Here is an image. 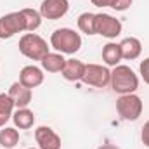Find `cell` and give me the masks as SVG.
Masks as SVG:
<instances>
[{
	"label": "cell",
	"mask_w": 149,
	"mask_h": 149,
	"mask_svg": "<svg viewBox=\"0 0 149 149\" xmlns=\"http://www.w3.org/2000/svg\"><path fill=\"white\" fill-rule=\"evenodd\" d=\"M111 88L113 92L125 95V94H135V90L139 88V76L130 66L125 64H118L114 66L111 71Z\"/></svg>",
	"instance_id": "6da1fadb"
},
{
	"label": "cell",
	"mask_w": 149,
	"mask_h": 149,
	"mask_svg": "<svg viewBox=\"0 0 149 149\" xmlns=\"http://www.w3.org/2000/svg\"><path fill=\"white\" fill-rule=\"evenodd\" d=\"M50 47L61 54H76L81 49V37L71 28H57L50 35Z\"/></svg>",
	"instance_id": "7a4b0ae2"
},
{
	"label": "cell",
	"mask_w": 149,
	"mask_h": 149,
	"mask_svg": "<svg viewBox=\"0 0 149 149\" xmlns=\"http://www.w3.org/2000/svg\"><path fill=\"white\" fill-rule=\"evenodd\" d=\"M19 52L31 61H42L50 52V45L37 33H24L19 38Z\"/></svg>",
	"instance_id": "3957f363"
},
{
	"label": "cell",
	"mask_w": 149,
	"mask_h": 149,
	"mask_svg": "<svg viewBox=\"0 0 149 149\" xmlns=\"http://www.w3.org/2000/svg\"><path fill=\"white\" fill-rule=\"evenodd\" d=\"M116 111L125 121H137L144 111V102L137 94H125L116 99Z\"/></svg>",
	"instance_id": "277c9868"
},
{
	"label": "cell",
	"mask_w": 149,
	"mask_h": 149,
	"mask_svg": "<svg viewBox=\"0 0 149 149\" xmlns=\"http://www.w3.org/2000/svg\"><path fill=\"white\" fill-rule=\"evenodd\" d=\"M21 31L28 33V26H26V19H24L23 10L9 12V14H3L0 17V40L12 38L16 33H21Z\"/></svg>",
	"instance_id": "5b68a950"
},
{
	"label": "cell",
	"mask_w": 149,
	"mask_h": 149,
	"mask_svg": "<svg viewBox=\"0 0 149 149\" xmlns=\"http://www.w3.org/2000/svg\"><path fill=\"white\" fill-rule=\"evenodd\" d=\"M81 81L90 87L104 88L111 83V70L102 64H87Z\"/></svg>",
	"instance_id": "8992f818"
},
{
	"label": "cell",
	"mask_w": 149,
	"mask_h": 149,
	"mask_svg": "<svg viewBox=\"0 0 149 149\" xmlns=\"http://www.w3.org/2000/svg\"><path fill=\"white\" fill-rule=\"evenodd\" d=\"M121 30H123V24L114 16L106 14V12L95 14V35H101L106 38H116L121 35Z\"/></svg>",
	"instance_id": "52a82bcc"
},
{
	"label": "cell",
	"mask_w": 149,
	"mask_h": 149,
	"mask_svg": "<svg viewBox=\"0 0 149 149\" xmlns=\"http://www.w3.org/2000/svg\"><path fill=\"white\" fill-rule=\"evenodd\" d=\"M70 10V2L68 0H43L40 5V14L43 19H50V21H57L61 17H64Z\"/></svg>",
	"instance_id": "ba28073f"
},
{
	"label": "cell",
	"mask_w": 149,
	"mask_h": 149,
	"mask_svg": "<svg viewBox=\"0 0 149 149\" xmlns=\"http://www.w3.org/2000/svg\"><path fill=\"white\" fill-rule=\"evenodd\" d=\"M35 141L40 149H61V137L50 127H38L35 130Z\"/></svg>",
	"instance_id": "9c48e42d"
},
{
	"label": "cell",
	"mask_w": 149,
	"mask_h": 149,
	"mask_svg": "<svg viewBox=\"0 0 149 149\" xmlns=\"http://www.w3.org/2000/svg\"><path fill=\"white\" fill-rule=\"evenodd\" d=\"M43 70L38 68L35 64H30V66H24L21 71H19V83L24 85L26 88H37L43 83Z\"/></svg>",
	"instance_id": "30bf717a"
},
{
	"label": "cell",
	"mask_w": 149,
	"mask_h": 149,
	"mask_svg": "<svg viewBox=\"0 0 149 149\" xmlns=\"http://www.w3.org/2000/svg\"><path fill=\"white\" fill-rule=\"evenodd\" d=\"M10 99L14 101L16 108H28L30 102H31V88H26L24 85H21L19 81H14L10 87H9V92Z\"/></svg>",
	"instance_id": "8fae6325"
},
{
	"label": "cell",
	"mask_w": 149,
	"mask_h": 149,
	"mask_svg": "<svg viewBox=\"0 0 149 149\" xmlns=\"http://www.w3.org/2000/svg\"><path fill=\"white\" fill-rule=\"evenodd\" d=\"M120 49H121V56L127 61H135L141 54H142V43L141 40L135 37H127L120 42Z\"/></svg>",
	"instance_id": "7c38bea8"
},
{
	"label": "cell",
	"mask_w": 149,
	"mask_h": 149,
	"mask_svg": "<svg viewBox=\"0 0 149 149\" xmlns=\"http://www.w3.org/2000/svg\"><path fill=\"white\" fill-rule=\"evenodd\" d=\"M85 63H81L80 59H66V64L63 68V78L68 80V81H80L83 78V73H85Z\"/></svg>",
	"instance_id": "4fadbf2b"
},
{
	"label": "cell",
	"mask_w": 149,
	"mask_h": 149,
	"mask_svg": "<svg viewBox=\"0 0 149 149\" xmlns=\"http://www.w3.org/2000/svg\"><path fill=\"white\" fill-rule=\"evenodd\" d=\"M40 64H42V70L47 73H61L66 64V59L63 57L61 52H49L40 61Z\"/></svg>",
	"instance_id": "5bb4252c"
},
{
	"label": "cell",
	"mask_w": 149,
	"mask_h": 149,
	"mask_svg": "<svg viewBox=\"0 0 149 149\" xmlns=\"http://www.w3.org/2000/svg\"><path fill=\"white\" fill-rule=\"evenodd\" d=\"M12 121L14 127L19 130H28L35 125V113L28 108H17V111L12 114Z\"/></svg>",
	"instance_id": "9a60e30c"
},
{
	"label": "cell",
	"mask_w": 149,
	"mask_h": 149,
	"mask_svg": "<svg viewBox=\"0 0 149 149\" xmlns=\"http://www.w3.org/2000/svg\"><path fill=\"white\" fill-rule=\"evenodd\" d=\"M123 59L121 56V49H120V43L116 42H108L104 47H102V61L108 64V66H118L120 61Z\"/></svg>",
	"instance_id": "2e32d148"
},
{
	"label": "cell",
	"mask_w": 149,
	"mask_h": 149,
	"mask_svg": "<svg viewBox=\"0 0 149 149\" xmlns=\"http://www.w3.org/2000/svg\"><path fill=\"white\" fill-rule=\"evenodd\" d=\"M17 144H19V130L16 127H2L0 146L3 149H14Z\"/></svg>",
	"instance_id": "e0dca14e"
},
{
	"label": "cell",
	"mask_w": 149,
	"mask_h": 149,
	"mask_svg": "<svg viewBox=\"0 0 149 149\" xmlns=\"http://www.w3.org/2000/svg\"><path fill=\"white\" fill-rule=\"evenodd\" d=\"M14 101L10 99L9 94H0V128L5 127V123L9 120H12V114H14Z\"/></svg>",
	"instance_id": "ac0fdd59"
},
{
	"label": "cell",
	"mask_w": 149,
	"mask_h": 149,
	"mask_svg": "<svg viewBox=\"0 0 149 149\" xmlns=\"http://www.w3.org/2000/svg\"><path fill=\"white\" fill-rule=\"evenodd\" d=\"M78 30L85 35H95V14L94 12H81L76 19Z\"/></svg>",
	"instance_id": "d6986e66"
},
{
	"label": "cell",
	"mask_w": 149,
	"mask_h": 149,
	"mask_svg": "<svg viewBox=\"0 0 149 149\" xmlns=\"http://www.w3.org/2000/svg\"><path fill=\"white\" fill-rule=\"evenodd\" d=\"M23 14H24V19H26V26H28V33H35L40 24H42V14L35 10V9H21Z\"/></svg>",
	"instance_id": "ffe728a7"
},
{
	"label": "cell",
	"mask_w": 149,
	"mask_h": 149,
	"mask_svg": "<svg viewBox=\"0 0 149 149\" xmlns=\"http://www.w3.org/2000/svg\"><path fill=\"white\" fill-rule=\"evenodd\" d=\"M139 73H141V76H142L144 83H148L149 85V57H146V59L141 63V66H139Z\"/></svg>",
	"instance_id": "44dd1931"
},
{
	"label": "cell",
	"mask_w": 149,
	"mask_h": 149,
	"mask_svg": "<svg viewBox=\"0 0 149 149\" xmlns=\"http://www.w3.org/2000/svg\"><path fill=\"white\" fill-rule=\"evenodd\" d=\"M132 2L134 0H116L114 2V10H118V12H123V10H127V9H130V5H132Z\"/></svg>",
	"instance_id": "7402d4cb"
},
{
	"label": "cell",
	"mask_w": 149,
	"mask_h": 149,
	"mask_svg": "<svg viewBox=\"0 0 149 149\" xmlns=\"http://www.w3.org/2000/svg\"><path fill=\"white\" fill-rule=\"evenodd\" d=\"M141 141H142V144L149 148V121L144 123V127H142V130H141Z\"/></svg>",
	"instance_id": "603a6c76"
},
{
	"label": "cell",
	"mask_w": 149,
	"mask_h": 149,
	"mask_svg": "<svg viewBox=\"0 0 149 149\" xmlns=\"http://www.w3.org/2000/svg\"><path fill=\"white\" fill-rule=\"evenodd\" d=\"M92 2V5H95V7H114V2L116 0H90Z\"/></svg>",
	"instance_id": "cb8c5ba5"
},
{
	"label": "cell",
	"mask_w": 149,
	"mask_h": 149,
	"mask_svg": "<svg viewBox=\"0 0 149 149\" xmlns=\"http://www.w3.org/2000/svg\"><path fill=\"white\" fill-rule=\"evenodd\" d=\"M97 149H120V148L114 146V144H102V146H99Z\"/></svg>",
	"instance_id": "d4e9b609"
},
{
	"label": "cell",
	"mask_w": 149,
	"mask_h": 149,
	"mask_svg": "<svg viewBox=\"0 0 149 149\" xmlns=\"http://www.w3.org/2000/svg\"><path fill=\"white\" fill-rule=\"evenodd\" d=\"M28 149H40V148H28Z\"/></svg>",
	"instance_id": "484cf974"
}]
</instances>
